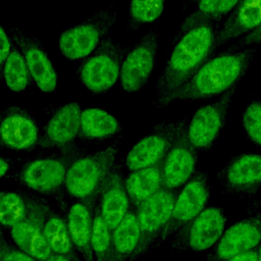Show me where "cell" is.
<instances>
[{"label":"cell","instance_id":"obj_35","mask_svg":"<svg viewBox=\"0 0 261 261\" xmlns=\"http://www.w3.org/2000/svg\"><path fill=\"white\" fill-rule=\"evenodd\" d=\"M11 37L9 34L6 33L5 29L3 25H1V30H0V42H1V55H0V62H1V66L5 63L8 55L10 54L14 44H12L13 41H10Z\"/></svg>","mask_w":261,"mask_h":261},{"label":"cell","instance_id":"obj_12","mask_svg":"<svg viewBox=\"0 0 261 261\" xmlns=\"http://www.w3.org/2000/svg\"><path fill=\"white\" fill-rule=\"evenodd\" d=\"M210 178L206 171L197 170L176 195L171 218L164 229L160 243L196 218L207 206L210 198Z\"/></svg>","mask_w":261,"mask_h":261},{"label":"cell","instance_id":"obj_27","mask_svg":"<svg viewBox=\"0 0 261 261\" xmlns=\"http://www.w3.org/2000/svg\"><path fill=\"white\" fill-rule=\"evenodd\" d=\"M239 1L240 0H198L196 2V8L184 20L170 45L173 46L184 34L197 25L210 21H220L222 17L233 10Z\"/></svg>","mask_w":261,"mask_h":261},{"label":"cell","instance_id":"obj_13","mask_svg":"<svg viewBox=\"0 0 261 261\" xmlns=\"http://www.w3.org/2000/svg\"><path fill=\"white\" fill-rule=\"evenodd\" d=\"M159 41L157 30L151 29L125 54L119 76L125 92L135 94L148 83L156 61Z\"/></svg>","mask_w":261,"mask_h":261},{"label":"cell","instance_id":"obj_16","mask_svg":"<svg viewBox=\"0 0 261 261\" xmlns=\"http://www.w3.org/2000/svg\"><path fill=\"white\" fill-rule=\"evenodd\" d=\"M261 243V212L229 226L212 247L205 261H228Z\"/></svg>","mask_w":261,"mask_h":261},{"label":"cell","instance_id":"obj_30","mask_svg":"<svg viewBox=\"0 0 261 261\" xmlns=\"http://www.w3.org/2000/svg\"><path fill=\"white\" fill-rule=\"evenodd\" d=\"M165 2L166 0H130L127 30L138 31L157 20L164 10Z\"/></svg>","mask_w":261,"mask_h":261},{"label":"cell","instance_id":"obj_15","mask_svg":"<svg viewBox=\"0 0 261 261\" xmlns=\"http://www.w3.org/2000/svg\"><path fill=\"white\" fill-rule=\"evenodd\" d=\"M1 146L15 152L33 151L40 142V132L34 116L23 107L7 106L0 118Z\"/></svg>","mask_w":261,"mask_h":261},{"label":"cell","instance_id":"obj_22","mask_svg":"<svg viewBox=\"0 0 261 261\" xmlns=\"http://www.w3.org/2000/svg\"><path fill=\"white\" fill-rule=\"evenodd\" d=\"M261 23V0H240L219 31L218 48L243 37Z\"/></svg>","mask_w":261,"mask_h":261},{"label":"cell","instance_id":"obj_23","mask_svg":"<svg viewBox=\"0 0 261 261\" xmlns=\"http://www.w3.org/2000/svg\"><path fill=\"white\" fill-rule=\"evenodd\" d=\"M141 243V230L136 208H130L112 230V261H134Z\"/></svg>","mask_w":261,"mask_h":261},{"label":"cell","instance_id":"obj_9","mask_svg":"<svg viewBox=\"0 0 261 261\" xmlns=\"http://www.w3.org/2000/svg\"><path fill=\"white\" fill-rule=\"evenodd\" d=\"M176 195L175 191L163 188L136 207L141 230V243L135 260L161 245V237L171 218Z\"/></svg>","mask_w":261,"mask_h":261},{"label":"cell","instance_id":"obj_18","mask_svg":"<svg viewBox=\"0 0 261 261\" xmlns=\"http://www.w3.org/2000/svg\"><path fill=\"white\" fill-rule=\"evenodd\" d=\"M81 114L82 109L76 102L57 108L43 127L40 149L59 151L74 145L81 134Z\"/></svg>","mask_w":261,"mask_h":261},{"label":"cell","instance_id":"obj_37","mask_svg":"<svg viewBox=\"0 0 261 261\" xmlns=\"http://www.w3.org/2000/svg\"><path fill=\"white\" fill-rule=\"evenodd\" d=\"M0 162H1V177H7L9 175V170L12 166V163H14V161L10 158H7L5 156H1L0 158Z\"/></svg>","mask_w":261,"mask_h":261},{"label":"cell","instance_id":"obj_38","mask_svg":"<svg viewBox=\"0 0 261 261\" xmlns=\"http://www.w3.org/2000/svg\"><path fill=\"white\" fill-rule=\"evenodd\" d=\"M247 210H248L249 214H254V213H257V212H261V196L258 199L251 202L248 205Z\"/></svg>","mask_w":261,"mask_h":261},{"label":"cell","instance_id":"obj_24","mask_svg":"<svg viewBox=\"0 0 261 261\" xmlns=\"http://www.w3.org/2000/svg\"><path fill=\"white\" fill-rule=\"evenodd\" d=\"M124 185L134 207L140 206L164 188L161 164L129 171Z\"/></svg>","mask_w":261,"mask_h":261},{"label":"cell","instance_id":"obj_14","mask_svg":"<svg viewBox=\"0 0 261 261\" xmlns=\"http://www.w3.org/2000/svg\"><path fill=\"white\" fill-rule=\"evenodd\" d=\"M217 181L227 195L252 197L261 189V155L240 153L232 156L218 171Z\"/></svg>","mask_w":261,"mask_h":261},{"label":"cell","instance_id":"obj_36","mask_svg":"<svg viewBox=\"0 0 261 261\" xmlns=\"http://www.w3.org/2000/svg\"><path fill=\"white\" fill-rule=\"evenodd\" d=\"M258 247H256L250 251H247L245 253H242L240 255H237V256L232 257L231 259H229L228 261H257Z\"/></svg>","mask_w":261,"mask_h":261},{"label":"cell","instance_id":"obj_31","mask_svg":"<svg viewBox=\"0 0 261 261\" xmlns=\"http://www.w3.org/2000/svg\"><path fill=\"white\" fill-rule=\"evenodd\" d=\"M92 251L95 261H112V229L102 218L97 205L94 212Z\"/></svg>","mask_w":261,"mask_h":261},{"label":"cell","instance_id":"obj_21","mask_svg":"<svg viewBox=\"0 0 261 261\" xmlns=\"http://www.w3.org/2000/svg\"><path fill=\"white\" fill-rule=\"evenodd\" d=\"M95 207L89 202L74 200L65 210L70 237L83 261H95L92 251Z\"/></svg>","mask_w":261,"mask_h":261},{"label":"cell","instance_id":"obj_6","mask_svg":"<svg viewBox=\"0 0 261 261\" xmlns=\"http://www.w3.org/2000/svg\"><path fill=\"white\" fill-rule=\"evenodd\" d=\"M127 51L126 47H121L118 41L109 35L80 65L77 75L81 83L94 94L106 93L119 79Z\"/></svg>","mask_w":261,"mask_h":261},{"label":"cell","instance_id":"obj_7","mask_svg":"<svg viewBox=\"0 0 261 261\" xmlns=\"http://www.w3.org/2000/svg\"><path fill=\"white\" fill-rule=\"evenodd\" d=\"M29 207L25 215L8 231L11 241L38 261H45L52 251L46 241L44 226L51 211L49 202L38 193L28 190Z\"/></svg>","mask_w":261,"mask_h":261},{"label":"cell","instance_id":"obj_20","mask_svg":"<svg viewBox=\"0 0 261 261\" xmlns=\"http://www.w3.org/2000/svg\"><path fill=\"white\" fill-rule=\"evenodd\" d=\"M130 200L125 190L121 163L117 162L98 199L102 218L113 230L130 210Z\"/></svg>","mask_w":261,"mask_h":261},{"label":"cell","instance_id":"obj_8","mask_svg":"<svg viewBox=\"0 0 261 261\" xmlns=\"http://www.w3.org/2000/svg\"><path fill=\"white\" fill-rule=\"evenodd\" d=\"M226 224L223 208L206 207L196 218L177 230L170 240L172 253L204 252L212 248L222 236Z\"/></svg>","mask_w":261,"mask_h":261},{"label":"cell","instance_id":"obj_11","mask_svg":"<svg viewBox=\"0 0 261 261\" xmlns=\"http://www.w3.org/2000/svg\"><path fill=\"white\" fill-rule=\"evenodd\" d=\"M239 84L232 86L214 102L201 106L188 122V136L192 145L206 152L211 149L225 125L227 112Z\"/></svg>","mask_w":261,"mask_h":261},{"label":"cell","instance_id":"obj_10","mask_svg":"<svg viewBox=\"0 0 261 261\" xmlns=\"http://www.w3.org/2000/svg\"><path fill=\"white\" fill-rule=\"evenodd\" d=\"M182 117L176 121L164 120L156 125L128 151L125 166L129 171L161 164L178 133L188 123Z\"/></svg>","mask_w":261,"mask_h":261},{"label":"cell","instance_id":"obj_19","mask_svg":"<svg viewBox=\"0 0 261 261\" xmlns=\"http://www.w3.org/2000/svg\"><path fill=\"white\" fill-rule=\"evenodd\" d=\"M8 34L20 50L33 81L40 91L50 93L57 88V72L41 43L16 28H10Z\"/></svg>","mask_w":261,"mask_h":261},{"label":"cell","instance_id":"obj_33","mask_svg":"<svg viewBox=\"0 0 261 261\" xmlns=\"http://www.w3.org/2000/svg\"><path fill=\"white\" fill-rule=\"evenodd\" d=\"M0 261H38L19 249L12 241L7 240L2 231L0 242Z\"/></svg>","mask_w":261,"mask_h":261},{"label":"cell","instance_id":"obj_4","mask_svg":"<svg viewBox=\"0 0 261 261\" xmlns=\"http://www.w3.org/2000/svg\"><path fill=\"white\" fill-rule=\"evenodd\" d=\"M121 143L120 135L107 147L74 160L67 171L65 193L74 200L86 201L96 206L101 191L117 163Z\"/></svg>","mask_w":261,"mask_h":261},{"label":"cell","instance_id":"obj_40","mask_svg":"<svg viewBox=\"0 0 261 261\" xmlns=\"http://www.w3.org/2000/svg\"><path fill=\"white\" fill-rule=\"evenodd\" d=\"M198 0H185L182 2V9H186L188 6H190L191 4H196Z\"/></svg>","mask_w":261,"mask_h":261},{"label":"cell","instance_id":"obj_1","mask_svg":"<svg viewBox=\"0 0 261 261\" xmlns=\"http://www.w3.org/2000/svg\"><path fill=\"white\" fill-rule=\"evenodd\" d=\"M256 47L236 51L225 50L210 57L202 64L188 82L175 92L157 97L153 104L162 108L174 101L207 100L225 93L232 86L240 84L254 58Z\"/></svg>","mask_w":261,"mask_h":261},{"label":"cell","instance_id":"obj_39","mask_svg":"<svg viewBox=\"0 0 261 261\" xmlns=\"http://www.w3.org/2000/svg\"><path fill=\"white\" fill-rule=\"evenodd\" d=\"M45 261H71V260L69 258L65 257V256H62V255L52 254Z\"/></svg>","mask_w":261,"mask_h":261},{"label":"cell","instance_id":"obj_26","mask_svg":"<svg viewBox=\"0 0 261 261\" xmlns=\"http://www.w3.org/2000/svg\"><path fill=\"white\" fill-rule=\"evenodd\" d=\"M122 126L109 112L100 108H85L81 114L80 137L87 141H100L120 134Z\"/></svg>","mask_w":261,"mask_h":261},{"label":"cell","instance_id":"obj_32","mask_svg":"<svg viewBox=\"0 0 261 261\" xmlns=\"http://www.w3.org/2000/svg\"><path fill=\"white\" fill-rule=\"evenodd\" d=\"M242 127L246 138L261 148V100L250 102L242 115Z\"/></svg>","mask_w":261,"mask_h":261},{"label":"cell","instance_id":"obj_34","mask_svg":"<svg viewBox=\"0 0 261 261\" xmlns=\"http://www.w3.org/2000/svg\"><path fill=\"white\" fill-rule=\"evenodd\" d=\"M258 44H261V23L256 29L243 36L237 43L231 45L228 50L236 51L249 47H255Z\"/></svg>","mask_w":261,"mask_h":261},{"label":"cell","instance_id":"obj_17","mask_svg":"<svg viewBox=\"0 0 261 261\" xmlns=\"http://www.w3.org/2000/svg\"><path fill=\"white\" fill-rule=\"evenodd\" d=\"M198 150L188 136V123L178 133L161 163L163 185L167 190L181 188L197 171Z\"/></svg>","mask_w":261,"mask_h":261},{"label":"cell","instance_id":"obj_28","mask_svg":"<svg viewBox=\"0 0 261 261\" xmlns=\"http://www.w3.org/2000/svg\"><path fill=\"white\" fill-rule=\"evenodd\" d=\"M28 190L4 191L0 193V222L2 231L9 230L27 213Z\"/></svg>","mask_w":261,"mask_h":261},{"label":"cell","instance_id":"obj_29","mask_svg":"<svg viewBox=\"0 0 261 261\" xmlns=\"http://www.w3.org/2000/svg\"><path fill=\"white\" fill-rule=\"evenodd\" d=\"M1 72L7 88L15 93L24 91L33 80L24 58L15 44L5 63L1 66Z\"/></svg>","mask_w":261,"mask_h":261},{"label":"cell","instance_id":"obj_25","mask_svg":"<svg viewBox=\"0 0 261 261\" xmlns=\"http://www.w3.org/2000/svg\"><path fill=\"white\" fill-rule=\"evenodd\" d=\"M44 233L53 254L65 256L71 261H83L70 237L65 210L51 209L45 222Z\"/></svg>","mask_w":261,"mask_h":261},{"label":"cell","instance_id":"obj_2","mask_svg":"<svg viewBox=\"0 0 261 261\" xmlns=\"http://www.w3.org/2000/svg\"><path fill=\"white\" fill-rule=\"evenodd\" d=\"M220 21L197 25L184 34L173 45L174 49L157 81L158 96L169 95L180 87L218 49Z\"/></svg>","mask_w":261,"mask_h":261},{"label":"cell","instance_id":"obj_3","mask_svg":"<svg viewBox=\"0 0 261 261\" xmlns=\"http://www.w3.org/2000/svg\"><path fill=\"white\" fill-rule=\"evenodd\" d=\"M86 154V149L74 144L56 153L40 155L22 161L18 170L7 178L16 184L58 201L60 208L66 210L64 199L67 171L74 160Z\"/></svg>","mask_w":261,"mask_h":261},{"label":"cell","instance_id":"obj_41","mask_svg":"<svg viewBox=\"0 0 261 261\" xmlns=\"http://www.w3.org/2000/svg\"><path fill=\"white\" fill-rule=\"evenodd\" d=\"M257 261H261V243L258 247V258H257Z\"/></svg>","mask_w":261,"mask_h":261},{"label":"cell","instance_id":"obj_5","mask_svg":"<svg viewBox=\"0 0 261 261\" xmlns=\"http://www.w3.org/2000/svg\"><path fill=\"white\" fill-rule=\"evenodd\" d=\"M116 15L115 6L101 8L80 23L63 31L58 42L61 54L69 60L87 58L110 35Z\"/></svg>","mask_w":261,"mask_h":261}]
</instances>
